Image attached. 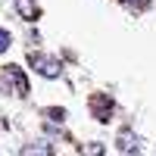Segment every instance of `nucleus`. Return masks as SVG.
Masks as SVG:
<instances>
[{"label":"nucleus","mask_w":156,"mask_h":156,"mask_svg":"<svg viewBox=\"0 0 156 156\" xmlns=\"http://www.w3.org/2000/svg\"><path fill=\"white\" fill-rule=\"evenodd\" d=\"M44 115H47L53 125H62V122H66V109H62V106H50V109H44Z\"/></svg>","instance_id":"7"},{"label":"nucleus","mask_w":156,"mask_h":156,"mask_svg":"<svg viewBox=\"0 0 156 156\" xmlns=\"http://www.w3.org/2000/svg\"><path fill=\"white\" fill-rule=\"evenodd\" d=\"M90 109H94V115L100 122H109V112H112V100L106 94H97L94 100H90Z\"/></svg>","instance_id":"3"},{"label":"nucleus","mask_w":156,"mask_h":156,"mask_svg":"<svg viewBox=\"0 0 156 156\" xmlns=\"http://www.w3.org/2000/svg\"><path fill=\"white\" fill-rule=\"evenodd\" d=\"M16 12H19L25 22H34V19H37V6H34V0H16Z\"/></svg>","instance_id":"5"},{"label":"nucleus","mask_w":156,"mask_h":156,"mask_svg":"<svg viewBox=\"0 0 156 156\" xmlns=\"http://www.w3.org/2000/svg\"><path fill=\"white\" fill-rule=\"evenodd\" d=\"M22 156H53V147L47 140H34V144L22 147Z\"/></svg>","instance_id":"4"},{"label":"nucleus","mask_w":156,"mask_h":156,"mask_svg":"<svg viewBox=\"0 0 156 156\" xmlns=\"http://www.w3.org/2000/svg\"><path fill=\"white\" fill-rule=\"evenodd\" d=\"M28 59H31V69L37 72V75H44V78H59L62 75V62L56 59V56H47V53H28Z\"/></svg>","instance_id":"1"},{"label":"nucleus","mask_w":156,"mask_h":156,"mask_svg":"<svg viewBox=\"0 0 156 156\" xmlns=\"http://www.w3.org/2000/svg\"><path fill=\"white\" fill-rule=\"evenodd\" d=\"M119 150H122L125 156H131V150H137V137H134L131 131H122V134H119Z\"/></svg>","instance_id":"6"},{"label":"nucleus","mask_w":156,"mask_h":156,"mask_svg":"<svg viewBox=\"0 0 156 156\" xmlns=\"http://www.w3.org/2000/svg\"><path fill=\"white\" fill-rule=\"evenodd\" d=\"M84 156H103V144H90L84 150Z\"/></svg>","instance_id":"9"},{"label":"nucleus","mask_w":156,"mask_h":156,"mask_svg":"<svg viewBox=\"0 0 156 156\" xmlns=\"http://www.w3.org/2000/svg\"><path fill=\"white\" fill-rule=\"evenodd\" d=\"M125 3H144V0H125Z\"/></svg>","instance_id":"10"},{"label":"nucleus","mask_w":156,"mask_h":156,"mask_svg":"<svg viewBox=\"0 0 156 156\" xmlns=\"http://www.w3.org/2000/svg\"><path fill=\"white\" fill-rule=\"evenodd\" d=\"M9 44H12L9 31H6V28H0V53H6V50H9Z\"/></svg>","instance_id":"8"},{"label":"nucleus","mask_w":156,"mask_h":156,"mask_svg":"<svg viewBox=\"0 0 156 156\" xmlns=\"http://www.w3.org/2000/svg\"><path fill=\"white\" fill-rule=\"evenodd\" d=\"M0 128H3V122H0Z\"/></svg>","instance_id":"11"},{"label":"nucleus","mask_w":156,"mask_h":156,"mask_svg":"<svg viewBox=\"0 0 156 156\" xmlns=\"http://www.w3.org/2000/svg\"><path fill=\"white\" fill-rule=\"evenodd\" d=\"M3 78H6V81H12L16 97H25V94H28V78H25V72H22L19 66H6V69H3Z\"/></svg>","instance_id":"2"}]
</instances>
